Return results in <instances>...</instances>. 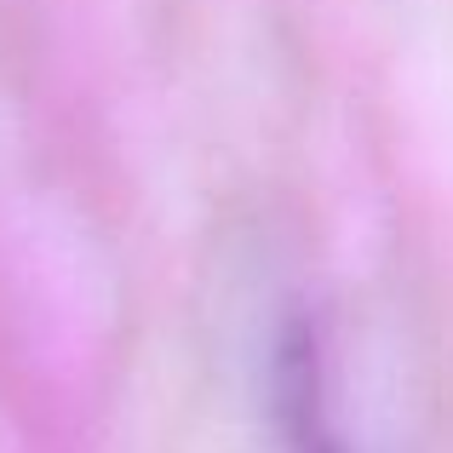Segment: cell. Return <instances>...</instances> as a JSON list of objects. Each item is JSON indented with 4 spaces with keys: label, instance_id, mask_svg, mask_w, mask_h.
I'll return each mask as SVG.
<instances>
[{
    "label": "cell",
    "instance_id": "1",
    "mask_svg": "<svg viewBox=\"0 0 453 453\" xmlns=\"http://www.w3.org/2000/svg\"><path fill=\"white\" fill-rule=\"evenodd\" d=\"M281 425H288V453H344L321 419V385H316V350L304 333H293L281 350Z\"/></svg>",
    "mask_w": 453,
    "mask_h": 453
}]
</instances>
